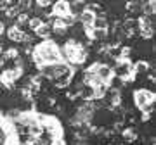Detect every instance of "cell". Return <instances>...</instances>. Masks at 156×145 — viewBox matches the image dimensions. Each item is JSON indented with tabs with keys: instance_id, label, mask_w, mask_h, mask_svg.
I'll list each match as a JSON object with an SVG mask.
<instances>
[{
	"instance_id": "obj_3",
	"label": "cell",
	"mask_w": 156,
	"mask_h": 145,
	"mask_svg": "<svg viewBox=\"0 0 156 145\" xmlns=\"http://www.w3.org/2000/svg\"><path fill=\"white\" fill-rule=\"evenodd\" d=\"M50 14L54 17L69 16V2H54V4L50 5Z\"/></svg>"
},
{
	"instance_id": "obj_8",
	"label": "cell",
	"mask_w": 156,
	"mask_h": 145,
	"mask_svg": "<svg viewBox=\"0 0 156 145\" xmlns=\"http://www.w3.org/2000/svg\"><path fill=\"white\" fill-rule=\"evenodd\" d=\"M7 7H9V0H0V11L4 12Z\"/></svg>"
},
{
	"instance_id": "obj_7",
	"label": "cell",
	"mask_w": 156,
	"mask_h": 145,
	"mask_svg": "<svg viewBox=\"0 0 156 145\" xmlns=\"http://www.w3.org/2000/svg\"><path fill=\"white\" fill-rule=\"evenodd\" d=\"M50 5H52V2H49V0H38L33 7H37V9H50Z\"/></svg>"
},
{
	"instance_id": "obj_9",
	"label": "cell",
	"mask_w": 156,
	"mask_h": 145,
	"mask_svg": "<svg viewBox=\"0 0 156 145\" xmlns=\"http://www.w3.org/2000/svg\"><path fill=\"white\" fill-rule=\"evenodd\" d=\"M5 29H7L5 22H4V21H2V19H0V36H2V35L5 33Z\"/></svg>"
},
{
	"instance_id": "obj_2",
	"label": "cell",
	"mask_w": 156,
	"mask_h": 145,
	"mask_svg": "<svg viewBox=\"0 0 156 145\" xmlns=\"http://www.w3.org/2000/svg\"><path fill=\"white\" fill-rule=\"evenodd\" d=\"M134 104L140 112L153 114V106H154V93L147 88H139L134 92Z\"/></svg>"
},
{
	"instance_id": "obj_5",
	"label": "cell",
	"mask_w": 156,
	"mask_h": 145,
	"mask_svg": "<svg viewBox=\"0 0 156 145\" xmlns=\"http://www.w3.org/2000/svg\"><path fill=\"white\" fill-rule=\"evenodd\" d=\"M120 133H122L123 140H125L127 143H132V142H135V140L139 138V135H137V130H135L134 126H127V128H123Z\"/></svg>"
},
{
	"instance_id": "obj_1",
	"label": "cell",
	"mask_w": 156,
	"mask_h": 145,
	"mask_svg": "<svg viewBox=\"0 0 156 145\" xmlns=\"http://www.w3.org/2000/svg\"><path fill=\"white\" fill-rule=\"evenodd\" d=\"M31 57L38 59L44 66H52V64H57V62L62 61L61 50H59V47L52 40H44L42 43L35 45Z\"/></svg>"
},
{
	"instance_id": "obj_4",
	"label": "cell",
	"mask_w": 156,
	"mask_h": 145,
	"mask_svg": "<svg viewBox=\"0 0 156 145\" xmlns=\"http://www.w3.org/2000/svg\"><path fill=\"white\" fill-rule=\"evenodd\" d=\"M35 36H37V38H42V40H50V36H52L50 24H45V22H42L38 28L35 29Z\"/></svg>"
},
{
	"instance_id": "obj_6",
	"label": "cell",
	"mask_w": 156,
	"mask_h": 145,
	"mask_svg": "<svg viewBox=\"0 0 156 145\" xmlns=\"http://www.w3.org/2000/svg\"><path fill=\"white\" fill-rule=\"evenodd\" d=\"M94 19H95V14H94V12H90L89 9H85V11L78 16V21L82 22V26H83V28H85V26H92V24H94Z\"/></svg>"
}]
</instances>
